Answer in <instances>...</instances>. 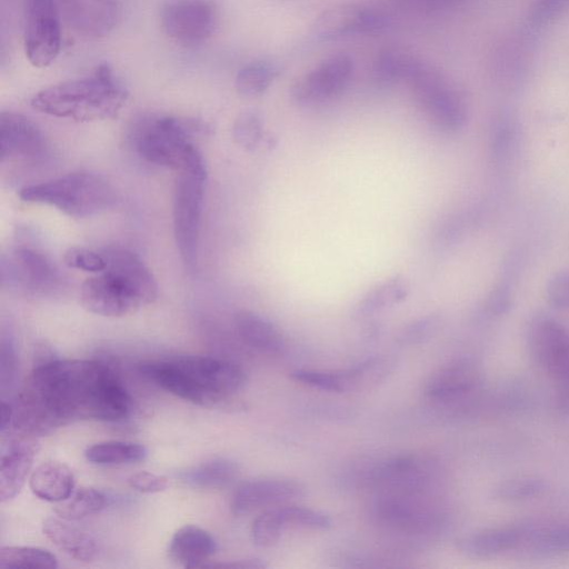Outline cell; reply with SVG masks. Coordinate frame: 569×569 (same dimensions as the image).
Masks as SVG:
<instances>
[{
    "label": "cell",
    "instance_id": "d6a6232c",
    "mask_svg": "<svg viewBox=\"0 0 569 569\" xmlns=\"http://www.w3.org/2000/svg\"><path fill=\"white\" fill-rule=\"evenodd\" d=\"M415 56L397 49L380 52L373 63L375 78L383 83L403 81Z\"/></svg>",
    "mask_w": 569,
    "mask_h": 569
},
{
    "label": "cell",
    "instance_id": "e575fe53",
    "mask_svg": "<svg viewBox=\"0 0 569 569\" xmlns=\"http://www.w3.org/2000/svg\"><path fill=\"white\" fill-rule=\"evenodd\" d=\"M278 510L286 528L325 530L331 526V519L328 515L307 507L289 505L280 506Z\"/></svg>",
    "mask_w": 569,
    "mask_h": 569
},
{
    "label": "cell",
    "instance_id": "9c48e42d",
    "mask_svg": "<svg viewBox=\"0 0 569 569\" xmlns=\"http://www.w3.org/2000/svg\"><path fill=\"white\" fill-rule=\"evenodd\" d=\"M0 281L2 288L30 295L54 293L62 278L47 254L29 246H18L1 256Z\"/></svg>",
    "mask_w": 569,
    "mask_h": 569
},
{
    "label": "cell",
    "instance_id": "30bf717a",
    "mask_svg": "<svg viewBox=\"0 0 569 569\" xmlns=\"http://www.w3.org/2000/svg\"><path fill=\"white\" fill-rule=\"evenodd\" d=\"M60 19L57 0H24V52L33 67L46 68L58 57Z\"/></svg>",
    "mask_w": 569,
    "mask_h": 569
},
{
    "label": "cell",
    "instance_id": "4316f807",
    "mask_svg": "<svg viewBox=\"0 0 569 569\" xmlns=\"http://www.w3.org/2000/svg\"><path fill=\"white\" fill-rule=\"evenodd\" d=\"M147 453V448L140 443L111 440L89 446L84 457L96 465H123L143 460Z\"/></svg>",
    "mask_w": 569,
    "mask_h": 569
},
{
    "label": "cell",
    "instance_id": "d4e9b609",
    "mask_svg": "<svg viewBox=\"0 0 569 569\" xmlns=\"http://www.w3.org/2000/svg\"><path fill=\"white\" fill-rule=\"evenodd\" d=\"M520 547L542 556L567 553L569 552V523L525 525V536Z\"/></svg>",
    "mask_w": 569,
    "mask_h": 569
},
{
    "label": "cell",
    "instance_id": "d590c367",
    "mask_svg": "<svg viewBox=\"0 0 569 569\" xmlns=\"http://www.w3.org/2000/svg\"><path fill=\"white\" fill-rule=\"evenodd\" d=\"M232 136L242 148L256 149L263 138V123L260 114L253 110L241 112L233 123Z\"/></svg>",
    "mask_w": 569,
    "mask_h": 569
},
{
    "label": "cell",
    "instance_id": "b9f144b4",
    "mask_svg": "<svg viewBox=\"0 0 569 569\" xmlns=\"http://www.w3.org/2000/svg\"><path fill=\"white\" fill-rule=\"evenodd\" d=\"M437 326V319L433 316L421 318L409 325L403 331V339L416 341L429 336Z\"/></svg>",
    "mask_w": 569,
    "mask_h": 569
},
{
    "label": "cell",
    "instance_id": "4fadbf2b",
    "mask_svg": "<svg viewBox=\"0 0 569 569\" xmlns=\"http://www.w3.org/2000/svg\"><path fill=\"white\" fill-rule=\"evenodd\" d=\"M528 343L537 365L556 381L569 373V331L562 325L548 317L533 319Z\"/></svg>",
    "mask_w": 569,
    "mask_h": 569
},
{
    "label": "cell",
    "instance_id": "ac0fdd59",
    "mask_svg": "<svg viewBox=\"0 0 569 569\" xmlns=\"http://www.w3.org/2000/svg\"><path fill=\"white\" fill-rule=\"evenodd\" d=\"M303 486L287 478H262L241 483L232 495L230 508L234 515H246L264 507H276L298 499Z\"/></svg>",
    "mask_w": 569,
    "mask_h": 569
},
{
    "label": "cell",
    "instance_id": "7402d4cb",
    "mask_svg": "<svg viewBox=\"0 0 569 569\" xmlns=\"http://www.w3.org/2000/svg\"><path fill=\"white\" fill-rule=\"evenodd\" d=\"M42 532L57 548L77 561H92L98 553L93 537L66 519L47 518L42 523Z\"/></svg>",
    "mask_w": 569,
    "mask_h": 569
},
{
    "label": "cell",
    "instance_id": "9a60e30c",
    "mask_svg": "<svg viewBox=\"0 0 569 569\" xmlns=\"http://www.w3.org/2000/svg\"><path fill=\"white\" fill-rule=\"evenodd\" d=\"M39 449L38 437L13 429L1 433L0 500L14 498L24 485Z\"/></svg>",
    "mask_w": 569,
    "mask_h": 569
},
{
    "label": "cell",
    "instance_id": "44dd1931",
    "mask_svg": "<svg viewBox=\"0 0 569 569\" xmlns=\"http://www.w3.org/2000/svg\"><path fill=\"white\" fill-rule=\"evenodd\" d=\"M168 551L170 558L182 567L202 568L217 551V542L204 529L186 525L174 532Z\"/></svg>",
    "mask_w": 569,
    "mask_h": 569
},
{
    "label": "cell",
    "instance_id": "ee69618b",
    "mask_svg": "<svg viewBox=\"0 0 569 569\" xmlns=\"http://www.w3.org/2000/svg\"><path fill=\"white\" fill-rule=\"evenodd\" d=\"M557 382V402L562 410L569 412V373Z\"/></svg>",
    "mask_w": 569,
    "mask_h": 569
},
{
    "label": "cell",
    "instance_id": "4dcf8cb0",
    "mask_svg": "<svg viewBox=\"0 0 569 569\" xmlns=\"http://www.w3.org/2000/svg\"><path fill=\"white\" fill-rule=\"evenodd\" d=\"M1 568L51 569L58 560L49 550L38 547L11 546L0 549Z\"/></svg>",
    "mask_w": 569,
    "mask_h": 569
},
{
    "label": "cell",
    "instance_id": "1f68e13d",
    "mask_svg": "<svg viewBox=\"0 0 569 569\" xmlns=\"http://www.w3.org/2000/svg\"><path fill=\"white\" fill-rule=\"evenodd\" d=\"M547 489L545 480L538 477H515L498 483L492 490V497L500 501H523L536 498Z\"/></svg>",
    "mask_w": 569,
    "mask_h": 569
},
{
    "label": "cell",
    "instance_id": "bcb514c9",
    "mask_svg": "<svg viewBox=\"0 0 569 569\" xmlns=\"http://www.w3.org/2000/svg\"><path fill=\"white\" fill-rule=\"evenodd\" d=\"M413 6L429 11L451 7L459 0H409Z\"/></svg>",
    "mask_w": 569,
    "mask_h": 569
},
{
    "label": "cell",
    "instance_id": "ab89813d",
    "mask_svg": "<svg viewBox=\"0 0 569 569\" xmlns=\"http://www.w3.org/2000/svg\"><path fill=\"white\" fill-rule=\"evenodd\" d=\"M128 483L142 493H156L166 490L169 481L166 477L149 471H139L128 478Z\"/></svg>",
    "mask_w": 569,
    "mask_h": 569
},
{
    "label": "cell",
    "instance_id": "836d02e7",
    "mask_svg": "<svg viewBox=\"0 0 569 569\" xmlns=\"http://www.w3.org/2000/svg\"><path fill=\"white\" fill-rule=\"evenodd\" d=\"M284 528L278 507L267 509L252 521V542L261 548L272 547L280 540Z\"/></svg>",
    "mask_w": 569,
    "mask_h": 569
},
{
    "label": "cell",
    "instance_id": "5b68a950",
    "mask_svg": "<svg viewBox=\"0 0 569 569\" xmlns=\"http://www.w3.org/2000/svg\"><path fill=\"white\" fill-rule=\"evenodd\" d=\"M193 128L194 123L176 117L143 114L133 121L130 140L146 161L180 172L206 163L192 143Z\"/></svg>",
    "mask_w": 569,
    "mask_h": 569
},
{
    "label": "cell",
    "instance_id": "e0dca14e",
    "mask_svg": "<svg viewBox=\"0 0 569 569\" xmlns=\"http://www.w3.org/2000/svg\"><path fill=\"white\" fill-rule=\"evenodd\" d=\"M61 18L78 36L99 39L108 36L120 17L117 0H57Z\"/></svg>",
    "mask_w": 569,
    "mask_h": 569
},
{
    "label": "cell",
    "instance_id": "74e56055",
    "mask_svg": "<svg viewBox=\"0 0 569 569\" xmlns=\"http://www.w3.org/2000/svg\"><path fill=\"white\" fill-rule=\"evenodd\" d=\"M0 356V381L1 389L4 390L13 383L17 369L16 351L10 337L2 336Z\"/></svg>",
    "mask_w": 569,
    "mask_h": 569
},
{
    "label": "cell",
    "instance_id": "ffe728a7",
    "mask_svg": "<svg viewBox=\"0 0 569 569\" xmlns=\"http://www.w3.org/2000/svg\"><path fill=\"white\" fill-rule=\"evenodd\" d=\"M523 536L525 525L493 527L460 538L457 547L469 557L485 558L520 547Z\"/></svg>",
    "mask_w": 569,
    "mask_h": 569
},
{
    "label": "cell",
    "instance_id": "8fae6325",
    "mask_svg": "<svg viewBox=\"0 0 569 569\" xmlns=\"http://www.w3.org/2000/svg\"><path fill=\"white\" fill-rule=\"evenodd\" d=\"M160 23L170 39L196 46L213 33L217 9L211 0H166L160 8Z\"/></svg>",
    "mask_w": 569,
    "mask_h": 569
},
{
    "label": "cell",
    "instance_id": "83f0119b",
    "mask_svg": "<svg viewBox=\"0 0 569 569\" xmlns=\"http://www.w3.org/2000/svg\"><path fill=\"white\" fill-rule=\"evenodd\" d=\"M107 503L104 493L90 487H81L69 498L58 502L54 512L68 521L78 520L101 511Z\"/></svg>",
    "mask_w": 569,
    "mask_h": 569
},
{
    "label": "cell",
    "instance_id": "d6986e66",
    "mask_svg": "<svg viewBox=\"0 0 569 569\" xmlns=\"http://www.w3.org/2000/svg\"><path fill=\"white\" fill-rule=\"evenodd\" d=\"M481 373L470 359L453 360L435 373L426 383V393L433 400L452 403L467 400L479 391Z\"/></svg>",
    "mask_w": 569,
    "mask_h": 569
},
{
    "label": "cell",
    "instance_id": "6da1fadb",
    "mask_svg": "<svg viewBox=\"0 0 569 569\" xmlns=\"http://www.w3.org/2000/svg\"><path fill=\"white\" fill-rule=\"evenodd\" d=\"M118 375L98 360H50L38 365L13 403L12 428L47 436L78 420L117 421L131 410Z\"/></svg>",
    "mask_w": 569,
    "mask_h": 569
},
{
    "label": "cell",
    "instance_id": "f6af8a7d",
    "mask_svg": "<svg viewBox=\"0 0 569 569\" xmlns=\"http://www.w3.org/2000/svg\"><path fill=\"white\" fill-rule=\"evenodd\" d=\"M13 406L4 399L0 403V433H3L12 427Z\"/></svg>",
    "mask_w": 569,
    "mask_h": 569
},
{
    "label": "cell",
    "instance_id": "60d3db41",
    "mask_svg": "<svg viewBox=\"0 0 569 569\" xmlns=\"http://www.w3.org/2000/svg\"><path fill=\"white\" fill-rule=\"evenodd\" d=\"M569 0H536L531 20L535 24L546 23L561 12Z\"/></svg>",
    "mask_w": 569,
    "mask_h": 569
},
{
    "label": "cell",
    "instance_id": "f546056e",
    "mask_svg": "<svg viewBox=\"0 0 569 569\" xmlns=\"http://www.w3.org/2000/svg\"><path fill=\"white\" fill-rule=\"evenodd\" d=\"M279 74V69L268 61H253L243 66L237 73L234 87L243 97L262 94Z\"/></svg>",
    "mask_w": 569,
    "mask_h": 569
},
{
    "label": "cell",
    "instance_id": "f35d334b",
    "mask_svg": "<svg viewBox=\"0 0 569 569\" xmlns=\"http://www.w3.org/2000/svg\"><path fill=\"white\" fill-rule=\"evenodd\" d=\"M547 298L555 308H569V270L559 271L549 280Z\"/></svg>",
    "mask_w": 569,
    "mask_h": 569
},
{
    "label": "cell",
    "instance_id": "cb8c5ba5",
    "mask_svg": "<svg viewBox=\"0 0 569 569\" xmlns=\"http://www.w3.org/2000/svg\"><path fill=\"white\" fill-rule=\"evenodd\" d=\"M234 326L241 340L251 348L264 352H278L283 346L278 329L257 312L250 310L237 312Z\"/></svg>",
    "mask_w": 569,
    "mask_h": 569
},
{
    "label": "cell",
    "instance_id": "484cf974",
    "mask_svg": "<svg viewBox=\"0 0 569 569\" xmlns=\"http://www.w3.org/2000/svg\"><path fill=\"white\" fill-rule=\"evenodd\" d=\"M239 475V466L227 458H213L186 471L181 479L193 487L221 488L230 485Z\"/></svg>",
    "mask_w": 569,
    "mask_h": 569
},
{
    "label": "cell",
    "instance_id": "7a4b0ae2",
    "mask_svg": "<svg viewBox=\"0 0 569 569\" xmlns=\"http://www.w3.org/2000/svg\"><path fill=\"white\" fill-rule=\"evenodd\" d=\"M101 252L106 269L86 279L80 290V301L87 311L123 317L157 299V281L137 253L122 247H107Z\"/></svg>",
    "mask_w": 569,
    "mask_h": 569
},
{
    "label": "cell",
    "instance_id": "3957f363",
    "mask_svg": "<svg viewBox=\"0 0 569 569\" xmlns=\"http://www.w3.org/2000/svg\"><path fill=\"white\" fill-rule=\"evenodd\" d=\"M139 372L161 389L199 406H213L237 392L244 372L236 363L207 356L148 360Z\"/></svg>",
    "mask_w": 569,
    "mask_h": 569
},
{
    "label": "cell",
    "instance_id": "5bb4252c",
    "mask_svg": "<svg viewBox=\"0 0 569 569\" xmlns=\"http://www.w3.org/2000/svg\"><path fill=\"white\" fill-rule=\"evenodd\" d=\"M387 17L372 8L341 3L322 11L312 26V34L319 40H331L351 34L373 33L385 29Z\"/></svg>",
    "mask_w": 569,
    "mask_h": 569
},
{
    "label": "cell",
    "instance_id": "2e32d148",
    "mask_svg": "<svg viewBox=\"0 0 569 569\" xmlns=\"http://www.w3.org/2000/svg\"><path fill=\"white\" fill-rule=\"evenodd\" d=\"M47 140L29 118L3 111L0 114V159L6 161H38L46 157Z\"/></svg>",
    "mask_w": 569,
    "mask_h": 569
},
{
    "label": "cell",
    "instance_id": "52a82bcc",
    "mask_svg": "<svg viewBox=\"0 0 569 569\" xmlns=\"http://www.w3.org/2000/svg\"><path fill=\"white\" fill-rule=\"evenodd\" d=\"M426 117L439 129L455 131L467 120L460 92L432 66L415 58L405 78Z\"/></svg>",
    "mask_w": 569,
    "mask_h": 569
},
{
    "label": "cell",
    "instance_id": "ba28073f",
    "mask_svg": "<svg viewBox=\"0 0 569 569\" xmlns=\"http://www.w3.org/2000/svg\"><path fill=\"white\" fill-rule=\"evenodd\" d=\"M206 163L179 172L173 189V234L184 267L194 271L198 263L199 234L207 183Z\"/></svg>",
    "mask_w": 569,
    "mask_h": 569
},
{
    "label": "cell",
    "instance_id": "603a6c76",
    "mask_svg": "<svg viewBox=\"0 0 569 569\" xmlns=\"http://www.w3.org/2000/svg\"><path fill=\"white\" fill-rule=\"evenodd\" d=\"M29 486L31 491L40 499L49 502H60L73 492L74 476L67 465L58 461H47L38 466L31 473Z\"/></svg>",
    "mask_w": 569,
    "mask_h": 569
},
{
    "label": "cell",
    "instance_id": "7bdbcfd3",
    "mask_svg": "<svg viewBox=\"0 0 569 569\" xmlns=\"http://www.w3.org/2000/svg\"><path fill=\"white\" fill-rule=\"evenodd\" d=\"M204 567H236V568H244V569H261L266 568L267 565L261 560L257 558L251 559H242L234 562L229 563H206Z\"/></svg>",
    "mask_w": 569,
    "mask_h": 569
},
{
    "label": "cell",
    "instance_id": "277c9868",
    "mask_svg": "<svg viewBox=\"0 0 569 569\" xmlns=\"http://www.w3.org/2000/svg\"><path fill=\"white\" fill-rule=\"evenodd\" d=\"M128 97V89L111 67L101 63L88 76L40 90L31 106L56 118L88 122L114 118Z\"/></svg>",
    "mask_w": 569,
    "mask_h": 569
},
{
    "label": "cell",
    "instance_id": "7c38bea8",
    "mask_svg": "<svg viewBox=\"0 0 569 569\" xmlns=\"http://www.w3.org/2000/svg\"><path fill=\"white\" fill-rule=\"evenodd\" d=\"M353 71V61L346 53L330 56L295 81L290 89L292 99L310 104L332 98L348 84Z\"/></svg>",
    "mask_w": 569,
    "mask_h": 569
},
{
    "label": "cell",
    "instance_id": "8d00e7d4",
    "mask_svg": "<svg viewBox=\"0 0 569 569\" xmlns=\"http://www.w3.org/2000/svg\"><path fill=\"white\" fill-rule=\"evenodd\" d=\"M64 264L71 269L99 273L107 267L102 252L93 251L82 247L69 248L63 256Z\"/></svg>",
    "mask_w": 569,
    "mask_h": 569
},
{
    "label": "cell",
    "instance_id": "f1b7e54d",
    "mask_svg": "<svg viewBox=\"0 0 569 569\" xmlns=\"http://www.w3.org/2000/svg\"><path fill=\"white\" fill-rule=\"evenodd\" d=\"M409 291L407 281L401 277H392L369 290L359 301V315H370L386 307L402 301Z\"/></svg>",
    "mask_w": 569,
    "mask_h": 569
},
{
    "label": "cell",
    "instance_id": "8992f818",
    "mask_svg": "<svg viewBox=\"0 0 569 569\" xmlns=\"http://www.w3.org/2000/svg\"><path fill=\"white\" fill-rule=\"evenodd\" d=\"M26 202L53 207L71 218H88L112 208L117 201L113 187L101 176L72 172L20 189Z\"/></svg>",
    "mask_w": 569,
    "mask_h": 569
}]
</instances>
